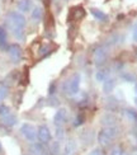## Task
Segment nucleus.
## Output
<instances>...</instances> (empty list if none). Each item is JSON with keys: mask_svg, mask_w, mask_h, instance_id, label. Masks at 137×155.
<instances>
[{"mask_svg": "<svg viewBox=\"0 0 137 155\" xmlns=\"http://www.w3.org/2000/svg\"><path fill=\"white\" fill-rule=\"evenodd\" d=\"M6 24L8 27L11 29L13 35H14L18 40H22L23 38V29L25 27V18L22 13L18 12H10L8 15H6Z\"/></svg>", "mask_w": 137, "mask_h": 155, "instance_id": "f257e3e1", "label": "nucleus"}, {"mask_svg": "<svg viewBox=\"0 0 137 155\" xmlns=\"http://www.w3.org/2000/svg\"><path fill=\"white\" fill-rule=\"evenodd\" d=\"M117 135H118V128L113 126H107L98 134V141L102 146H108L117 137Z\"/></svg>", "mask_w": 137, "mask_h": 155, "instance_id": "f03ea898", "label": "nucleus"}, {"mask_svg": "<svg viewBox=\"0 0 137 155\" xmlns=\"http://www.w3.org/2000/svg\"><path fill=\"white\" fill-rule=\"evenodd\" d=\"M79 89H80V75L79 74L73 75V78L70 80H67L64 84V92L67 95L77 94L79 93Z\"/></svg>", "mask_w": 137, "mask_h": 155, "instance_id": "7ed1b4c3", "label": "nucleus"}, {"mask_svg": "<svg viewBox=\"0 0 137 155\" xmlns=\"http://www.w3.org/2000/svg\"><path fill=\"white\" fill-rule=\"evenodd\" d=\"M21 132H22L23 136L29 141V143H34L36 139H37V130H36V127L29 125V124H24L21 127Z\"/></svg>", "mask_w": 137, "mask_h": 155, "instance_id": "20e7f679", "label": "nucleus"}, {"mask_svg": "<svg viewBox=\"0 0 137 155\" xmlns=\"http://www.w3.org/2000/svg\"><path fill=\"white\" fill-rule=\"evenodd\" d=\"M93 60H94V64L96 66H102L106 64L107 61V50L104 47H98L95 51H94V56H93Z\"/></svg>", "mask_w": 137, "mask_h": 155, "instance_id": "39448f33", "label": "nucleus"}, {"mask_svg": "<svg viewBox=\"0 0 137 155\" xmlns=\"http://www.w3.org/2000/svg\"><path fill=\"white\" fill-rule=\"evenodd\" d=\"M37 137H38V140H40L42 144L50 143L51 137H52V136H51L50 128H48L47 126H44V125L40 126V127H38V130H37Z\"/></svg>", "mask_w": 137, "mask_h": 155, "instance_id": "423d86ee", "label": "nucleus"}, {"mask_svg": "<svg viewBox=\"0 0 137 155\" xmlns=\"http://www.w3.org/2000/svg\"><path fill=\"white\" fill-rule=\"evenodd\" d=\"M8 54L10 56V59L13 62H19L22 59V48L18 46V45H10L8 48Z\"/></svg>", "mask_w": 137, "mask_h": 155, "instance_id": "0eeeda50", "label": "nucleus"}, {"mask_svg": "<svg viewBox=\"0 0 137 155\" xmlns=\"http://www.w3.org/2000/svg\"><path fill=\"white\" fill-rule=\"evenodd\" d=\"M66 116H67L66 109H65V108H60V109H58V111L56 112L55 117H54L55 125H56L57 127H62L64 124L66 122Z\"/></svg>", "mask_w": 137, "mask_h": 155, "instance_id": "6e6552de", "label": "nucleus"}, {"mask_svg": "<svg viewBox=\"0 0 137 155\" xmlns=\"http://www.w3.org/2000/svg\"><path fill=\"white\" fill-rule=\"evenodd\" d=\"M32 0H21L18 3V9L21 10L22 13H25V12H29L32 9Z\"/></svg>", "mask_w": 137, "mask_h": 155, "instance_id": "1a4fd4ad", "label": "nucleus"}, {"mask_svg": "<svg viewBox=\"0 0 137 155\" xmlns=\"http://www.w3.org/2000/svg\"><path fill=\"white\" fill-rule=\"evenodd\" d=\"M90 12H91V14H93V17L95 19H98V21H100V22H107L108 21V15L104 12H102L99 9H91Z\"/></svg>", "mask_w": 137, "mask_h": 155, "instance_id": "9d476101", "label": "nucleus"}, {"mask_svg": "<svg viewBox=\"0 0 137 155\" xmlns=\"http://www.w3.org/2000/svg\"><path fill=\"white\" fill-rule=\"evenodd\" d=\"M114 87H116L114 79H106V80H104V84H103V90H104V93L109 94V93L114 89Z\"/></svg>", "mask_w": 137, "mask_h": 155, "instance_id": "9b49d317", "label": "nucleus"}, {"mask_svg": "<svg viewBox=\"0 0 137 155\" xmlns=\"http://www.w3.org/2000/svg\"><path fill=\"white\" fill-rule=\"evenodd\" d=\"M32 155H48V153L41 144H34L32 146Z\"/></svg>", "mask_w": 137, "mask_h": 155, "instance_id": "f8f14e48", "label": "nucleus"}, {"mask_svg": "<svg viewBox=\"0 0 137 155\" xmlns=\"http://www.w3.org/2000/svg\"><path fill=\"white\" fill-rule=\"evenodd\" d=\"M3 122L6 126H14L17 124V118H15V116H13L11 113H6L3 116Z\"/></svg>", "mask_w": 137, "mask_h": 155, "instance_id": "ddd939ff", "label": "nucleus"}, {"mask_svg": "<svg viewBox=\"0 0 137 155\" xmlns=\"http://www.w3.org/2000/svg\"><path fill=\"white\" fill-rule=\"evenodd\" d=\"M71 14H74V19L77 21V19H81L84 15H85V12H84V9L81 6H76V8H74L71 10Z\"/></svg>", "mask_w": 137, "mask_h": 155, "instance_id": "4468645a", "label": "nucleus"}, {"mask_svg": "<svg viewBox=\"0 0 137 155\" xmlns=\"http://www.w3.org/2000/svg\"><path fill=\"white\" fill-rule=\"evenodd\" d=\"M75 149H76V145L74 141H69L66 145V149H65V155H74Z\"/></svg>", "mask_w": 137, "mask_h": 155, "instance_id": "2eb2a0df", "label": "nucleus"}, {"mask_svg": "<svg viewBox=\"0 0 137 155\" xmlns=\"http://www.w3.org/2000/svg\"><path fill=\"white\" fill-rule=\"evenodd\" d=\"M50 153L52 155H58L60 154V144L55 141V143H52L51 146H50Z\"/></svg>", "mask_w": 137, "mask_h": 155, "instance_id": "dca6fc26", "label": "nucleus"}, {"mask_svg": "<svg viewBox=\"0 0 137 155\" xmlns=\"http://www.w3.org/2000/svg\"><path fill=\"white\" fill-rule=\"evenodd\" d=\"M42 14H43V12L41 8H34V10L32 12V18H33L34 21H41Z\"/></svg>", "mask_w": 137, "mask_h": 155, "instance_id": "f3484780", "label": "nucleus"}, {"mask_svg": "<svg viewBox=\"0 0 137 155\" xmlns=\"http://www.w3.org/2000/svg\"><path fill=\"white\" fill-rule=\"evenodd\" d=\"M84 121H85V118H84V116L83 114H79V116H76L75 117V121H74V126L75 127H79L84 124Z\"/></svg>", "mask_w": 137, "mask_h": 155, "instance_id": "a211bd4d", "label": "nucleus"}, {"mask_svg": "<svg viewBox=\"0 0 137 155\" xmlns=\"http://www.w3.org/2000/svg\"><path fill=\"white\" fill-rule=\"evenodd\" d=\"M6 95H8V88L5 85H0V101L5 99Z\"/></svg>", "mask_w": 137, "mask_h": 155, "instance_id": "6ab92c4d", "label": "nucleus"}, {"mask_svg": "<svg viewBox=\"0 0 137 155\" xmlns=\"http://www.w3.org/2000/svg\"><path fill=\"white\" fill-rule=\"evenodd\" d=\"M126 153L122 150V147H119V146H116V147H113L112 149V153H110V155H125Z\"/></svg>", "mask_w": 137, "mask_h": 155, "instance_id": "aec40b11", "label": "nucleus"}, {"mask_svg": "<svg viewBox=\"0 0 137 155\" xmlns=\"http://www.w3.org/2000/svg\"><path fill=\"white\" fill-rule=\"evenodd\" d=\"M6 41V33L3 28H0V46H4Z\"/></svg>", "mask_w": 137, "mask_h": 155, "instance_id": "412c9836", "label": "nucleus"}, {"mask_svg": "<svg viewBox=\"0 0 137 155\" xmlns=\"http://www.w3.org/2000/svg\"><path fill=\"white\" fill-rule=\"evenodd\" d=\"M6 113H9V108L5 107L4 104H0V116H4Z\"/></svg>", "mask_w": 137, "mask_h": 155, "instance_id": "4be33fe9", "label": "nucleus"}, {"mask_svg": "<svg viewBox=\"0 0 137 155\" xmlns=\"http://www.w3.org/2000/svg\"><path fill=\"white\" fill-rule=\"evenodd\" d=\"M96 80H99V81H104V80H106V73L98 71V74H96Z\"/></svg>", "mask_w": 137, "mask_h": 155, "instance_id": "5701e85b", "label": "nucleus"}, {"mask_svg": "<svg viewBox=\"0 0 137 155\" xmlns=\"http://www.w3.org/2000/svg\"><path fill=\"white\" fill-rule=\"evenodd\" d=\"M123 78H125V79H126V80H129V81H131V83H133L132 80H135V78H133L132 75H129V74H126V75H123Z\"/></svg>", "mask_w": 137, "mask_h": 155, "instance_id": "b1692460", "label": "nucleus"}, {"mask_svg": "<svg viewBox=\"0 0 137 155\" xmlns=\"http://www.w3.org/2000/svg\"><path fill=\"white\" fill-rule=\"evenodd\" d=\"M89 155H102V153H100V150H98V149H95V150H93Z\"/></svg>", "mask_w": 137, "mask_h": 155, "instance_id": "393cba45", "label": "nucleus"}, {"mask_svg": "<svg viewBox=\"0 0 137 155\" xmlns=\"http://www.w3.org/2000/svg\"><path fill=\"white\" fill-rule=\"evenodd\" d=\"M133 40L135 41H137V27L135 28V31H133Z\"/></svg>", "mask_w": 137, "mask_h": 155, "instance_id": "a878e982", "label": "nucleus"}, {"mask_svg": "<svg viewBox=\"0 0 137 155\" xmlns=\"http://www.w3.org/2000/svg\"><path fill=\"white\" fill-rule=\"evenodd\" d=\"M3 151V146H2V143H0V153Z\"/></svg>", "mask_w": 137, "mask_h": 155, "instance_id": "bb28decb", "label": "nucleus"}, {"mask_svg": "<svg viewBox=\"0 0 137 155\" xmlns=\"http://www.w3.org/2000/svg\"><path fill=\"white\" fill-rule=\"evenodd\" d=\"M136 54H137V50H136Z\"/></svg>", "mask_w": 137, "mask_h": 155, "instance_id": "cd10ccee", "label": "nucleus"}, {"mask_svg": "<svg viewBox=\"0 0 137 155\" xmlns=\"http://www.w3.org/2000/svg\"><path fill=\"white\" fill-rule=\"evenodd\" d=\"M136 155H137V154H136Z\"/></svg>", "mask_w": 137, "mask_h": 155, "instance_id": "c85d7f7f", "label": "nucleus"}]
</instances>
